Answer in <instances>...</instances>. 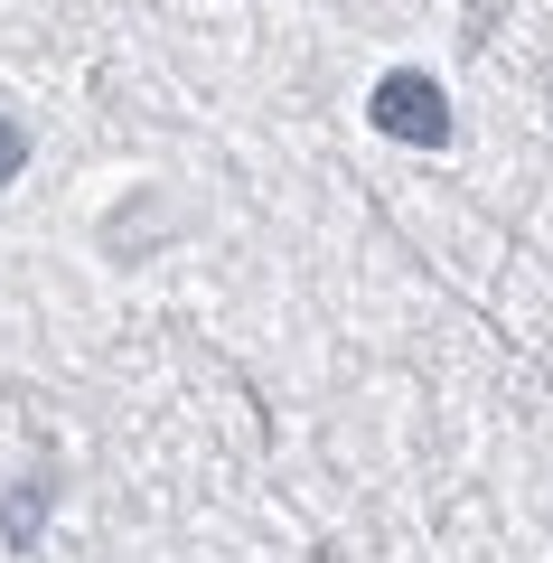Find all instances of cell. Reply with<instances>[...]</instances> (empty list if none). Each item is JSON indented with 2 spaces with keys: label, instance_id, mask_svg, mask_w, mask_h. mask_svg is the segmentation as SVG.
Listing matches in <instances>:
<instances>
[{
  "label": "cell",
  "instance_id": "6da1fadb",
  "mask_svg": "<svg viewBox=\"0 0 553 563\" xmlns=\"http://www.w3.org/2000/svg\"><path fill=\"white\" fill-rule=\"evenodd\" d=\"M376 122H385L395 141H441V132H451V113H441V85L413 76V66H395V76L376 85Z\"/></svg>",
  "mask_w": 553,
  "mask_h": 563
},
{
  "label": "cell",
  "instance_id": "7a4b0ae2",
  "mask_svg": "<svg viewBox=\"0 0 553 563\" xmlns=\"http://www.w3.org/2000/svg\"><path fill=\"white\" fill-rule=\"evenodd\" d=\"M29 161V141H20V122H0V179H10V169Z\"/></svg>",
  "mask_w": 553,
  "mask_h": 563
}]
</instances>
